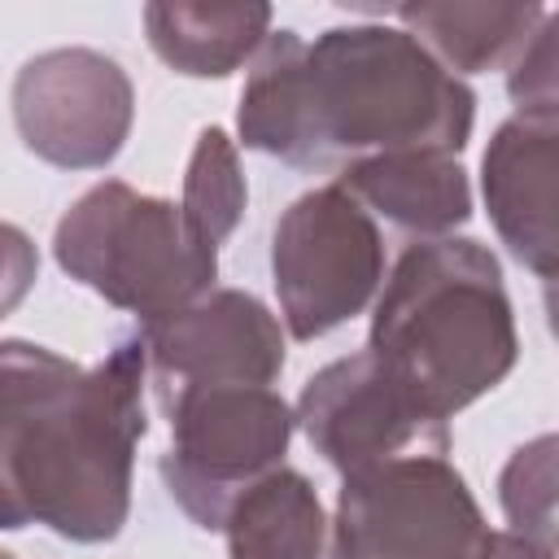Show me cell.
Masks as SVG:
<instances>
[{"instance_id": "14", "label": "cell", "mask_w": 559, "mask_h": 559, "mask_svg": "<svg viewBox=\"0 0 559 559\" xmlns=\"http://www.w3.org/2000/svg\"><path fill=\"white\" fill-rule=\"evenodd\" d=\"M148 48L188 79H227L249 66L262 39L271 35V4H188V0H153L144 4Z\"/></svg>"}, {"instance_id": "1", "label": "cell", "mask_w": 559, "mask_h": 559, "mask_svg": "<svg viewBox=\"0 0 559 559\" xmlns=\"http://www.w3.org/2000/svg\"><path fill=\"white\" fill-rule=\"evenodd\" d=\"M472 122L476 92L389 22L328 26L314 39L271 31L236 105L240 144L301 170L393 153L459 157Z\"/></svg>"}, {"instance_id": "2", "label": "cell", "mask_w": 559, "mask_h": 559, "mask_svg": "<svg viewBox=\"0 0 559 559\" xmlns=\"http://www.w3.org/2000/svg\"><path fill=\"white\" fill-rule=\"evenodd\" d=\"M144 349L122 336L96 367L35 341H0V528L44 524L114 542L131 515L144 419Z\"/></svg>"}, {"instance_id": "9", "label": "cell", "mask_w": 559, "mask_h": 559, "mask_svg": "<svg viewBox=\"0 0 559 559\" xmlns=\"http://www.w3.org/2000/svg\"><path fill=\"white\" fill-rule=\"evenodd\" d=\"M293 424L341 476L389 459L450 450V428L432 419L367 349L319 367L293 406Z\"/></svg>"}, {"instance_id": "17", "label": "cell", "mask_w": 559, "mask_h": 559, "mask_svg": "<svg viewBox=\"0 0 559 559\" xmlns=\"http://www.w3.org/2000/svg\"><path fill=\"white\" fill-rule=\"evenodd\" d=\"M498 502L511 533L555 550V437L550 432L533 437L507 459L498 476Z\"/></svg>"}, {"instance_id": "18", "label": "cell", "mask_w": 559, "mask_h": 559, "mask_svg": "<svg viewBox=\"0 0 559 559\" xmlns=\"http://www.w3.org/2000/svg\"><path fill=\"white\" fill-rule=\"evenodd\" d=\"M507 92L520 118H559V79H555V13L533 31V39L507 66Z\"/></svg>"}, {"instance_id": "19", "label": "cell", "mask_w": 559, "mask_h": 559, "mask_svg": "<svg viewBox=\"0 0 559 559\" xmlns=\"http://www.w3.org/2000/svg\"><path fill=\"white\" fill-rule=\"evenodd\" d=\"M39 280V249L17 223H0V319L13 314Z\"/></svg>"}, {"instance_id": "6", "label": "cell", "mask_w": 559, "mask_h": 559, "mask_svg": "<svg viewBox=\"0 0 559 559\" xmlns=\"http://www.w3.org/2000/svg\"><path fill=\"white\" fill-rule=\"evenodd\" d=\"M489 524L445 454L349 472L332 515V559H480Z\"/></svg>"}, {"instance_id": "7", "label": "cell", "mask_w": 559, "mask_h": 559, "mask_svg": "<svg viewBox=\"0 0 559 559\" xmlns=\"http://www.w3.org/2000/svg\"><path fill=\"white\" fill-rule=\"evenodd\" d=\"M271 284L293 341H319L362 314L384 284L376 218L336 183L301 192L271 231Z\"/></svg>"}, {"instance_id": "15", "label": "cell", "mask_w": 559, "mask_h": 559, "mask_svg": "<svg viewBox=\"0 0 559 559\" xmlns=\"http://www.w3.org/2000/svg\"><path fill=\"white\" fill-rule=\"evenodd\" d=\"M227 559H332V520L297 467H271L231 507L218 528Z\"/></svg>"}, {"instance_id": "20", "label": "cell", "mask_w": 559, "mask_h": 559, "mask_svg": "<svg viewBox=\"0 0 559 559\" xmlns=\"http://www.w3.org/2000/svg\"><path fill=\"white\" fill-rule=\"evenodd\" d=\"M480 559H555V550L537 546V542H528V537H520L511 528H502V533H489V546H485Z\"/></svg>"}, {"instance_id": "5", "label": "cell", "mask_w": 559, "mask_h": 559, "mask_svg": "<svg viewBox=\"0 0 559 559\" xmlns=\"http://www.w3.org/2000/svg\"><path fill=\"white\" fill-rule=\"evenodd\" d=\"M170 415V450L162 454L166 493L197 524L218 533L227 507L293 441V406L271 384H197L162 397Z\"/></svg>"}, {"instance_id": "11", "label": "cell", "mask_w": 559, "mask_h": 559, "mask_svg": "<svg viewBox=\"0 0 559 559\" xmlns=\"http://www.w3.org/2000/svg\"><path fill=\"white\" fill-rule=\"evenodd\" d=\"M555 175H559V122L507 118L480 157V197L498 240L537 280L559 271L555 231Z\"/></svg>"}, {"instance_id": "16", "label": "cell", "mask_w": 559, "mask_h": 559, "mask_svg": "<svg viewBox=\"0 0 559 559\" xmlns=\"http://www.w3.org/2000/svg\"><path fill=\"white\" fill-rule=\"evenodd\" d=\"M245 201H249V188H245L236 140L223 127H205L183 170V197H179L183 218L218 249L240 227Z\"/></svg>"}, {"instance_id": "4", "label": "cell", "mask_w": 559, "mask_h": 559, "mask_svg": "<svg viewBox=\"0 0 559 559\" xmlns=\"http://www.w3.org/2000/svg\"><path fill=\"white\" fill-rule=\"evenodd\" d=\"M52 258L140 323L192 306L218 275V249L183 218L179 201L135 192L122 179L92 183L57 218Z\"/></svg>"}, {"instance_id": "13", "label": "cell", "mask_w": 559, "mask_h": 559, "mask_svg": "<svg viewBox=\"0 0 559 559\" xmlns=\"http://www.w3.org/2000/svg\"><path fill=\"white\" fill-rule=\"evenodd\" d=\"M454 79L507 70L533 31L550 17L546 4H489V0H419L389 9Z\"/></svg>"}, {"instance_id": "21", "label": "cell", "mask_w": 559, "mask_h": 559, "mask_svg": "<svg viewBox=\"0 0 559 559\" xmlns=\"http://www.w3.org/2000/svg\"><path fill=\"white\" fill-rule=\"evenodd\" d=\"M0 559H13V555H9V550H0Z\"/></svg>"}, {"instance_id": "12", "label": "cell", "mask_w": 559, "mask_h": 559, "mask_svg": "<svg viewBox=\"0 0 559 559\" xmlns=\"http://www.w3.org/2000/svg\"><path fill=\"white\" fill-rule=\"evenodd\" d=\"M345 188L367 214H384L415 240L454 236L472 218V179L459 166V157L445 153H393V157H367L332 179Z\"/></svg>"}, {"instance_id": "3", "label": "cell", "mask_w": 559, "mask_h": 559, "mask_svg": "<svg viewBox=\"0 0 559 559\" xmlns=\"http://www.w3.org/2000/svg\"><path fill=\"white\" fill-rule=\"evenodd\" d=\"M367 354L441 424L493 393L520 358L498 258L472 236L411 240L376 293Z\"/></svg>"}, {"instance_id": "8", "label": "cell", "mask_w": 559, "mask_h": 559, "mask_svg": "<svg viewBox=\"0 0 559 559\" xmlns=\"http://www.w3.org/2000/svg\"><path fill=\"white\" fill-rule=\"evenodd\" d=\"M135 122L127 70L96 48L35 52L13 79V127L57 170H105Z\"/></svg>"}, {"instance_id": "10", "label": "cell", "mask_w": 559, "mask_h": 559, "mask_svg": "<svg viewBox=\"0 0 559 559\" xmlns=\"http://www.w3.org/2000/svg\"><path fill=\"white\" fill-rule=\"evenodd\" d=\"M135 336L157 397L197 384H271L284 371V328L245 288H210L192 306L140 323Z\"/></svg>"}]
</instances>
